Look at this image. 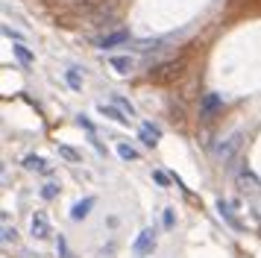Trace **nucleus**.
<instances>
[{
	"label": "nucleus",
	"instance_id": "obj_22",
	"mask_svg": "<svg viewBox=\"0 0 261 258\" xmlns=\"http://www.w3.org/2000/svg\"><path fill=\"white\" fill-rule=\"evenodd\" d=\"M153 179H155V185H159V188H167V185H170V176H167L165 170H153Z\"/></svg>",
	"mask_w": 261,
	"mask_h": 258
},
{
	"label": "nucleus",
	"instance_id": "obj_11",
	"mask_svg": "<svg viewBox=\"0 0 261 258\" xmlns=\"http://www.w3.org/2000/svg\"><path fill=\"white\" fill-rule=\"evenodd\" d=\"M24 170H30V173H50V164L41 156H24Z\"/></svg>",
	"mask_w": 261,
	"mask_h": 258
},
{
	"label": "nucleus",
	"instance_id": "obj_5",
	"mask_svg": "<svg viewBox=\"0 0 261 258\" xmlns=\"http://www.w3.org/2000/svg\"><path fill=\"white\" fill-rule=\"evenodd\" d=\"M153 249H155V229L147 226V229H141L138 238L132 241V252H135V255H153Z\"/></svg>",
	"mask_w": 261,
	"mask_h": 258
},
{
	"label": "nucleus",
	"instance_id": "obj_13",
	"mask_svg": "<svg viewBox=\"0 0 261 258\" xmlns=\"http://www.w3.org/2000/svg\"><path fill=\"white\" fill-rule=\"evenodd\" d=\"M65 80H68V85L73 91H83V73H80V68H68L65 70Z\"/></svg>",
	"mask_w": 261,
	"mask_h": 258
},
{
	"label": "nucleus",
	"instance_id": "obj_24",
	"mask_svg": "<svg viewBox=\"0 0 261 258\" xmlns=\"http://www.w3.org/2000/svg\"><path fill=\"white\" fill-rule=\"evenodd\" d=\"M176 226V214H173V209H165V229H173Z\"/></svg>",
	"mask_w": 261,
	"mask_h": 258
},
{
	"label": "nucleus",
	"instance_id": "obj_26",
	"mask_svg": "<svg viewBox=\"0 0 261 258\" xmlns=\"http://www.w3.org/2000/svg\"><path fill=\"white\" fill-rule=\"evenodd\" d=\"M24 258H41V255H33V252H24Z\"/></svg>",
	"mask_w": 261,
	"mask_h": 258
},
{
	"label": "nucleus",
	"instance_id": "obj_25",
	"mask_svg": "<svg viewBox=\"0 0 261 258\" xmlns=\"http://www.w3.org/2000/svg\"><path fill=\"white\" fill-rule=\"evenodd\" d=\"M115 249H118V244L112 241L109 246H103V249H100V258H115Z\"/></svg>",
	"mask_w": 261,
	"mask_h": 258
},
{
	"label": "nucleus",
	"instance_id": "obj_6",
	"mask_svg": "<svg viewBox=\"0 0 261 258\" xmlns=\"http://www.w3.org/2000/svg\"><path fill=\"white\" fill-rule=\"evenodd\" d=\"M30 232H33V238L36 241H44V238H50L53 235V229H50V220L44 211H36L33 214V220H30Z\"/></svg>",
	"mask_w": 261,
	"mask_h": 258
},
{
	"label": "nucleus",
	"instance_id": "obj_19",
	"mask_svg": "<svg viewBox=\"0 0 261 258\" xmlns=\"http://www.w3.org/2000/svg\"><path fill=\"white\" fill-rule=\"evenodd\" d=\"M59 197V185H56V182H47V185H41V199H56Z\"/></svg>",
	"mask_w": 261,
	"mask_h": 258
},
{
	"label": "nucleus",
	"instance_id": "obj_2",
	"mask_svg": "<svg viewBox=\"0 0 261 258\" xmlns=\"http://www.w3.org/2000/svg\"><path fill=\"white\" fill-rule=\"evenodd\" d=\"M185 65H188V59H173V62H165V65H159L155 70H150V80L153 82H173V80H179L182 76V70H185Z\"/></svg>",
	"mask_w": 261,
	"mask_h": 258
},
{
	"label": "nucleus",
	"instance_id": "obj_23",
	"mask_svg": "<svg viewBox=\"0 0 261 258\" xmlns=\"http://www.w3.org/2000/svg\"><path fill=\"white\" fill-rule=\"evenodd\" d=\"M76 123H80V126L88 132V135H97V132H94V123H91V120H88L85 115H76Z\"/></svg>",
	"mask_w": 261,
	"mask_h": 258
},
{
	"label": "nucleus",
	"instance_id": "obj_10",
	"mask_svg": "<svg viewBox=\"0 0 261 258\" xmlns=\"http://www.w3.org/2000/svg\"><path fill=\"white\" fill-rule=\"evenodd\" d=\"M12 53H15V59L21 62V68H33V65H36V53H33V50H30L24 41H15V44H12Z\"/></svg>",
	"mask_w": 261,
	"mask_h": 258
},
{
	"label": "nucleus",
	"instance_id": "obj_20",
	"mask_svg": "<svg viewBox=\"0 0 261 258\" xmlns=\"http://www.w3.org/2000/svg\"><path fill=\"white\" fill-rule=\"evenodd\" d=\"M59 156L62 159H68V162H80V159H83V156L73 150V147H68V144H59Z\"/></svg>",
	"mask_w": 261,
	"mask_h": 258
},
{
	"label": "nucleus",
	"instance_id": "obj_18",
	"mask_svg": "<svg viewBox=\"0 0 261 258\" xmlns=\"http://www.w3.org/2000/svg\"><path fill=\"white\" fill-rule=\"evenodd\" d=\"M238 182H241V185H249V191L258 188V179L252 176V170H241V173H238Z\"/></svg>",
	"mask_w": 261,
	"mask_h": 258
},
{
	"label": "nucleus",
	"instance_id": "obj_21",
	"mask_svg": "<svg viewBox=\"0 0 261 258\" xmlns=\"http://www.w3.org/2000/svg\"><path fill=\"white\" fill-rule=\"evenodd\" d=\"M15 241H18V232H15V226L3 223V244H15Z\"/></svg>",
	"mask_w": 261,
	"mask_h": 258
},
{
	"label": "nucleus",
	"instance_id": "obj_12",
	"mask_svg": "<svg viewBox=\"0 0 261 258\" xmlns=\"http://www.w3.org/2000/svg\"><path fill=\"white\" fill-rule=\"evenodd\" d=\"M97 112L103 117H112V120H118V123H129L132 117H126L123 115V109H118V106H106V103H100L97 106Z\"/></svg>",
	"mask_w": 261,
	"mask_h": 258
},
{
	"label": "nucleus",
	"instance_id": "obj_7",
	"mask_svg": "<svg viewBox=\"0 0 261 258\" xmlns=\"http://www.w3.org/2000/svg\"><path fill=\"white\" fill-rule=\"evenodd\" d=\"M138 138H141L144 147H150V150H153L155 144L162 141V129L155 126L153 120H144L141 126H138Z\"/></svg>",
	"mask_w": 261,
	"mask_h": 258
},
{
	"label": "nucleus",
	"instance_id": "obj_14",
	"mask_svg": "<svg viewBox=\"0 0 261 258\" xmlns=\"http://www.w3.org/2000/svg\"><path fill=\"white\" fill-rule=\"evenodd\" d=\"M217 211H220V217H223V220L229 223L232 229H241V223L235 220V214L229 211V202H223V199H217Z\"/></svg>",
	"mask_w": 261,
	"mask_h": 258
},
{
	"label": "nucleus",
	"instance_id": "obj_15",
	"mask_svg": "<svg viewBox=\"0 0 261 258\" xmlns=\"http://www.w3.org/2000/svg\"><path fill=\"white\" fill-rule=\"evenodd\" d=\"M56 255L59 258H76L71 252V246H68V238H65V235H56Z\"/></svg>",
	"mask_w": 261,
	"mask_h": 258
},
{
	"label": "nucleus",
	"instance_id": "obj_1",
	"mask_svg": "<svg viewBox=\"0 0 261 258\" xmlns=\"http://www.w3.org/2000/svg\"><path fill=\"white\" fill-rule=\"evenodd\" d=\"M241 147H244V132L235 129V132H229L226 138L217 141V147H214V159H217L220 164H229L238 152H241Z\"/></svg>",
	"mask_w": 261,
	"mask_h": 258
},
{
	"label": "nucleus",
	"instance_id": "obj_9",
	"mask_svg": "<svg viewBox=\"0 0 261 258\" xmlns=\"http://www.w3.org/2000/svg\"><path fill=\"white\" fill-rule=\"evenodd\" d=\"M109 65H112V70H118L120 76H129L132 70H135V59L126 53V56H109Z\"/></svg>",
	"mask_w": 261,
	"mask_h": 258
},
{
	"label": "nucleus",
	"instance_id": "obj_16",
	"mask_svg": "<svg viewBox=\"0 0 261 258\" xmlns=\"http://www.w3.org/2000/svg\"><path fill=\"white\" fill-rule=\"evenodd\" d=\"M118 156L123 159V162H138V150L129 147V144H123V141L118 144Z\"/></svg>",
	"mask_w": 261,
	"mask_h": 258
},
{
	"label": "nucleus",
	"instance_id": "obj_3",
	"mask_svg": "<svg viewBox=\"0 0 261 258\" xmlns=\"http://www.w3.org/2000/svg\"><path fill=\"white\" fill-rule=\"evenodd\" d=\"M226 106V97L217 91H205L200 94V120H214V115Z\"/></svg>",
	"mask_w": 261,
	"mask_h": 258
},
{
	"label": "nucleus",
	"instance_id": "obj_8",
	"mask_svg": "<svg viewBox=\"0 0 261 258\" xmlns=\"http://www.w3.org/2000/svg\"><path fill=\"white\" fill-rule=\"evenodd\" d=\"M97 205V197H83V199H76L71 205V220H85L88 214H91V209Z\"/></svg>",
	"mask_w": 261,
	"mask_h": 258
},
{
	"label": "nucleus",
	"instance_id": "obj_17",
	"mask_svg": "<svg viewBox=\"0 0 261 258\" xmlns=\"http://www.w3.org/2000/svg\"><path fill=\"white\" fill-rule=\"evenodd\" d=\"M112 100H115V106H118V109H123V115H126V117H135V106H132V100L120 97V94H115Z\"/></svg>",
	"mask_w": 261,
	"mask_h": 258
},
{
	"label": "nucleus",
	"instance_id": "obj_4",
	"mask_svg": "<svg viewBox=\"0 0 261 258\" xmlns=\"http://www.w3.org/2000/svg\"><path fill=\"white\" fill-rule=\"evenodd\" d=\"M129 30L126 27H118V30H109V33L97 35L94 38V47L97 50H112V47H120V44H129Z\"/></svg>",
	"mask_w": 261,
	"mask_h": 258
}]
</instances>
